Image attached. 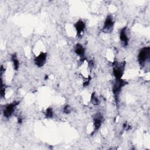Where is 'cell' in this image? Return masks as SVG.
<instances>
[{"instance_id":"3957f363","label":"cell","mask_w":150,"mask_h":150,"mask_svg":"<svg viewBox=\"0 0 150 150\" xmlns=\"http://www.w3.org/2000/svg\"><path fill=\"white\" fill-rule=\"evenodd\" d=\"M150 57V47L146 46L142 47L139 52L138 55V61L140 66L143 67L146 62L149 60Z\"/></svg>"},{"instance_id":"30bf717a","label":"cell","mask_w":150,"mask_h":150,"mask_svg":"<svg viewBox=\"0 0 150 150\" xmlns=\"http://www.w3.org/2000/svg\"><path fill=\"white\" fill-rule=\"evenodd\" d=\"M74 51L75 53L80 57L81 60H84L85 49L81 44L77 43L74 46Z\"/></svg>"},{"instance_id":"8fae6325","label":"cell","mask_w":150,"mask_h":150,"mask_svg":"<svg viewBox=\"0 0 150 150\" xmlns=\"http://www.w3.org/2000/svg\"><path fill=\"white\" fill-rule=\"evenodd\" d=\"M11 60H12V63H13V69L15 70H18V69H19V60L18 59L16 53L12 54L11 55Z\"/></svg>"},{"instance_id":"2e32d148","label":"cell","mask_w":150,"mask_h":150,"mask_svg":"<svg viewBox=\"0 0 150 150\" xmlns=\"http://www.w3.org/2000/svg\"><path fill=\"white\" fill-rule=\"evenodd\" d=\"M94 66V62L93 60H90L88 62V66L90 68H93Z\"/></svg>"},{"instance_id":"277c9868","label":"cell","mask_w":150,"mask_h":150,"mask_svg":"<svg viewBox=\"0 0 150 150\" xmlns=\"http://www.w3.org/2000/svg\"><path fill=\"white\" fill-rule=\"evenodd\" d=\"M19 104V101H13L10 104H8L5 105L3 109V115L5 117L8 118L11 117L14 111H15L16 107Z\"/></svg>"},{"instance_id":"9a60e30c","label":"cell","mask_w":150,"mask_h":150,"mask_svg":"<svg viewBox=\"0 0 150 150\" xmlns=\"http://www.w3.org/2000/svg\"><path fill=\"white\" fill-rule=\"evenodd\" d=\"M90 80H91V77H88V78L85 81V82L83 83V86L84 87L86 86H87L88 85H89L90 84Z\"/></svg>"},{"instance_id":"5b68a950","label":"cell","mask_w":150,"mask_h":150,"mask_svg":"<svg viewBox=\"0 0 150 150\" xmlns=\"http://www.w3.org/2000/svg\"><path fill=\"white\" fill-rule=\"evenodd\" d=\"M114 25V20L111 15H108L107 16L104 25L102 28L103 32L105 33H110L113 30Z\"/></svg>"},{"instance_id":"4fadbf2b","label":"cell","mask_w":150,"mask_h":150,"mask_svg":"<svg viewBox=\"0 0 150 150\" xmlns=\"http://www.w3.org/2000/svg\"><path fill=\"white\" fill-rule=\"evenodd\" d=\"M45 117L46 118H52L53 117V111L52 107H48L45 112Z\"/></svg>"},{"instance_id":"8992f818","label":"cell","mask_w":150,"mask_h":150,"mask_svg":"<svg viewBox=\"0 0 150 150\" xmlns=\"http://www.w3.org/2000/svg\"><path fill=\"white\" fill-rule=\"evenodd\" d=\"M93 127H94V129L93 132L91 133V135L93 134L95 132L98 131L100 128L101 127L102 123H103V116L100 112H97L95 114L93 117Z\"/></svg>"},{"instance_id":"9c48e42d","label":"cell","mask_w":150,"mask_h":150,"mask_svg":"<svg viewBox=\"0 0 150 150\" xmlns=\"http://www.w3.org/2000/svg\"><path fill=\"white\" fill-rule=\"evenodd\" d=\"M74 26L76 30L77 36L79 37H80L83 34L85 28H86L85 22L80 19V20H79L77 22H76L74 23Z\"/></svg>"},{"instance_id":"7c38bea8","label":"cell","mask_w":150,"mask_h":150,"mask_svg":"<svg viewBox=\"0 0 150 150\" xmlns=\"http://www.w3.org/2000/svg\"><path fill=\"white\" fill-rule=\"evenodd\" d=\"M91 102L94 105H98L100 104V100L96 96L95 93H93L91 96Z\"/></svg>"},{"instance_id":"52a82bcc","label":"cell","mask_w":150,"mask_h":150,"mask_svg":"<svg viewBox=\"0 0 150 150\" xmlns=\"http://www.w3.org/2000/svg\"><path fill=\"white\" fill-rule=\"evenodd\" d=\"M120 39L122 47H125L129 43V38L127 33V27L125 26L122 28L120 32Z\"/></svg>"},{"instance_id":"ba28073f","label":"cell","mask_w":150,"mask_h":150,"mask_svg":"<svg viewBox=\"0 0 150 150\" xmlns=\"http://www.w3.org/2000/svg\"><path fill=\"white\" fill-rule=\"evenodd\" d=\"M47 53L41 52L40 54L36 56L34 59V63L35 65L39 67H43L46 62Z\"/></svg>"},{"instance_id":"ac0fdd59","label":"cell","mask_w":150,"mask_h":150,"mask_svg":"<svg viewBox=\"0 0 150 150\" xmlns=\"http://www.w3.org/2000/svg\"><path fill=\"white\" fill-rule=\"evenodd\" d=\"M47 78H48V76L46 75V76H45V80H46V79H47Z\"/></svg>"},{"instance_id":"6da1fadb","label":"cell","mask_w":150,"mask_h":150,"mask_svg":"<svg viewBox=\"0 0 150 150\" xmlns=\"http://www.w3.org/2000/svg\"><path fill=\"white\" fill-rule=\"evenodd\" d=\"M128 84V82L123 79H115L112 87V91L113 93L115 102L116 104L118 103L119 97L122 88Z\"/></svg>"},{"instance_id":"e0dca14e","label":"cell","mask_w":150,"mask_h":150,"mask_svg":"<svg viewBox=\"0 0 150 150\" xmlns=\"http://www.w3.org/2000/svg\"><path fill=\"white\" fill-rule=\"evenodd\" d=\"M22 121H23V119H22V117H19L18 118V122L19 124H21V123L22 122Z\"/></svg>"},{"instance_id":"5bb4252c","label":"cell","mask_w":150,"mask_h":150,"mask_svg":"<svg viewBox=\"0 0 150 150\" xmlns=\"http://www.w3.org/2000/svg\"><path fill=\"white\" fill-rule=\"evenodd\" d=\"M71 111V108L70 107V105H66L64 107H63V111L64 113L65 114H69L70 113Z\"/></svg>"},{"instance_id":"7a4b0ae2","label":"cell","mask_w":150,"mask_h":150,"mask_svg":"<svg viewBox=\"0 0 150 150\" xmlns=\"http://www.w3.org/2000/svg\"><path fill=\"white\" fill-rule=\"evenodd\" d=\"M125 62H118L115 61L112 63V73L115 79H121L125 70Z\"/></svg>"}]
</instances>
